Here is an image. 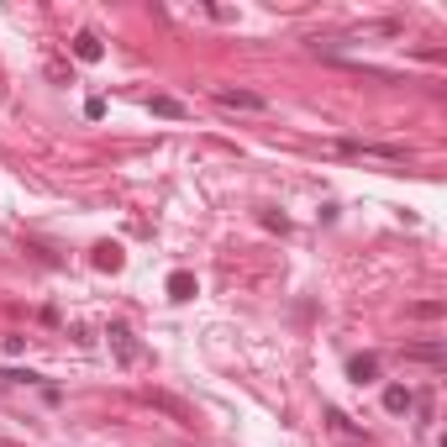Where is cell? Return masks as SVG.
<instances>
[{"label": "cell", "instance_id": "obj_6", "mask_svg": "<svg viewBox=\"0 0 447 447\" xmlns=\"http://www.w3.org/2000/svg\"><path fill=\"white\" fill-rule=\"evenodd\" d=\"M411 405H416L411 384H384V411H389V416H405Z\"/></svg>", "mask_w": 447, "mask_h": 447}, {"label": "cell", "instance_id": "obj_3", "mask_svg": "<svg viewBox=\"0 0 447 447\" xmlns=\"http://www.w3.org/2000/svg\"><path fill=\"white\" fill-rule=\"evenodd\" d=\"M216 105H226V111H263V95H253V90H216Z\"/></svg>", "mask_w": 447, "mask_h": 447}, {"label": "cell", "instance_id": "obj_2", "mask_svg": "<svg viewBox=\"0 0 447 447\" xmlns=\"http://www.w3.org/2000/svg\"><path fill=\"white\" fill-rule=\"evenodd\" d=\"M342 153H358V158H389V164H405L411 147L405 142H337Z\"/></svg>", "mask_w": 447, "mask_h": 447}, {"label": "cell", "instance_id": "obj_12", "mask_svg": "<svg viewBox=\"0 0 447 447\" xmlns=\"http://www.w3.org/2000/svg\"><path fill=\"white\" fill-rule=\"evenodd\" d=\"M85 116H90V121L105 116V100H100V95H90V100H85Z\"/></svg>", "mask_w": 447, "mask_h": 447}, {"label": "cell", "instance_id": "obj_7", "mask_svg": "<svg viewBox=\"0 0 447 447\" xmlns=\"http://www.w3.org/2000/svg\"><path fill=\"white\" fill-rule=\"evenodd\" d=\"M121 263H127V253H121V242H100V248H95V268H100V274H116Z\"/></svg>", "mask_w": 447, "mask_h": 447}, {"label": "cell", "instance_id": "obj_8", "mask_svg": "<svg viewBox=\"0 0 447 447\" xmlns=\"http://www.w3.org/2000/svg\"><path fill=\"white\" fill-rule=\"evenodd\" d=\"M169 300H195V274L174 268V274H169Z\"/></svg>", "mask_w": 447, "mask_h": 447}, {"label": "cell", "instance_id": "obj_10", "mask_svg": "<svg viewBox=\"0 0 447 447\" xmlns=\"http://www.w3.org/2000/svg\"><path fill=\"white\" fill-rule=\"evenodd\" d=\"M405 358H416V363H442V347H437V342H421V347H405Z\"/></svg>", "mask_w": 447, "mask_h": 447}, {"label": "cell", "instance_id": "obj_4", "mask_svg": "<svg viewBox=\"0 0 447 447\" xmlns=\"http://www.w3.org/2000/svg\"><path fill=\"white\" fill-rule=\"evenodd\" d=\"M69 48H74V58H79V63H100V58H105V43H100L95 32H79Z\"/></svg>", "mask_w": 447, "mask_h": 447}, {"label": "cell", "instance_id": "obj_5", "mask_svg": "<svg viewBox=\"0 0 447 447\" xmlns=\"http://www.w3.org/2000/svg\"><path fill=\"white\" fill-rule=\"evenodd\" d=\"M347 379H353V384H374V379H379V358H374V353L347 358Z\"/></svg>", "mask_w": 447, "mask_h": 447}, {"label": "cell", "instance_id": "obj_11", "mask_svg": "<svg viewBox=\"0 0 447 447\" xmlns=\"http://www.w3.org/2000/svg\"><path fill=\"white\" fill-rule=\"evenodd\" d=\"M411 316H421V321H437V316H442V300H421V305H411Z\"/></svg>", "mask_w": 447, "mask_h": 447}, {"label": "cell", "instance_id": "obj_9", "mask_svg": "<svg viewBox=\"0 0 447 447\" xmlns=\"http://www.w3.org/2000/svg\"><path fill=\"white\" fill-rule=\"evenodd\" d=\"M153 116H184V100H174V95H153Z\"/></svg>", "mask_w": 447, "mask_h": 447}, {"label": "cell", "instance_id": "obj_1", "mask_svg": "<svg viewBox=\"0 0 447 447\" xmlns=\"http://www.w3.org/2000/svg\"><path fill=\"white\" fill-rule=\"evenodd\" d=\"M105 342H111V353L127 363V369H137V363H142V347H137V337H132L127 321H111V327H105Z\"/></svg>", "mask_w": 447, "mask_h": 447}]
</instances>
